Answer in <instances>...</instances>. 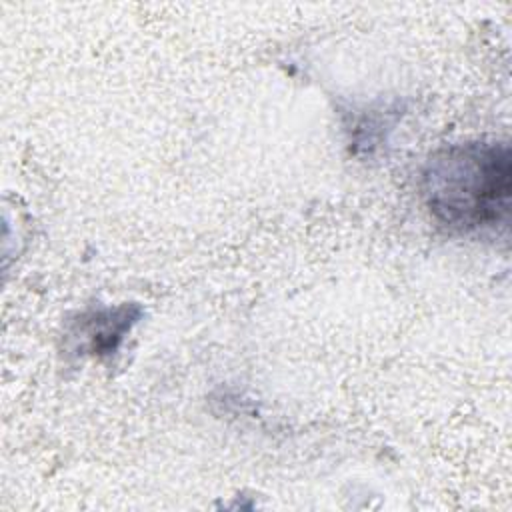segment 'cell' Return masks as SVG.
I'll use <instances>...</instances> for the list:
<instances>
[{"mask_svg": "<svg viewBox=\"0 0 512 512\" xmlns=\"http://www.w3.org/2000/svg\"><path fill=\"white\" fill-rule=\"evenodd\" d=\"M138 316L140 308L134 304L90 310L78 316L70 336L80 338V350H86V354H114L124 334L136 324Z\"/></svg>", "mask_w": 512, "mask_h": 512, "instance_id": "7a4b0ae2", "label": "cell"}, {"mask_svg": "<svg viewBox=\"0 0 512 512\" xmlns=\"http://www.w3.org/2000/svg\"><path fill=\"white\" fill-rule=\"evenodd\" d=\"M512 194L508 142L466 140L438 148L422 170V196L432 220L456 234L506 224Z\"/></svg>", "mask_w": 512, "mask_h": 512, "instance_id": "6da1fadb", "label": "cell"}]
</instances>
